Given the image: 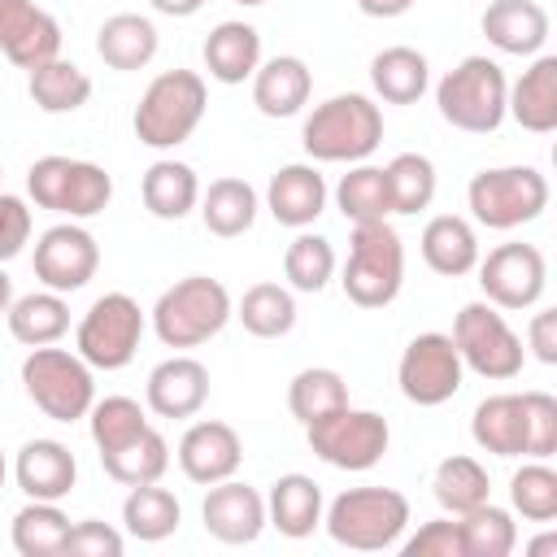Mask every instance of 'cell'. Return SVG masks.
I'll return each mask as SVG.
<instances>
[{"instance_id":"6da1fadb","label":"cell","mask_w":557,"mask_h":557,"mask_svg":"<svg viewBox=\"0 0 557 557\" xmlns=\"http://www.w3.org/2000/svg\"><path fill=\"white\" fill-rule=\"evenodd\" d=\"M300 144L313 161H366L383 144V113L370 96H331L305 117Z\"/></svg>"},{"instance_id":"7a4b0ae2","label":"cell","mask_w":557,"mask_h":557,"mask_svg":"<svg viewBox=\"0 0 557 557\" xmlns=\"http://www.w3.org/2000/svg\"><path fill=\"white\" fill-rule=\"evenodd\" d=\"M209 104L205 78L196 70H165L148 83V91L135 104V135L148 148H178L191 139Z\"/></svg>"},{"instance_id":"3957f363","label":"cell","mask_w":557,"mask_h":557,"mask_svg":"<svg viewBox=\"0 0 557 557\" xmlns=\"http://www.w3.org/2000/svg\"><path fill=\"white\" fill-rule=\"evenodd\" d=\"M231 318V292L209 274H187L152 305V331L165 348H196L213 339Z\"/></svg>"},{"instance_id":"277c9868","label":"cell","mask_w":557,"mask_h":557,"mask_svg":"<svg viewBox=\"0 0 557 557\" xmlns=\"http://www.w3.org/2000/svg\"><path fill=\"white\" fill-rule=\"evenodd\" d=\"M405 278V248L387 218L379 222H352L348 261H344V292L361 309H383L396 300Z\"/></svg>"},{"instance_id":"5b68a950","label":"cell","mask_w":557,"mask_h":557,"mask_svg":"<svg viewBox=\"0 0 557 557\" xmlns=\"http://www.w3.org/2000/svg\"><path fill=\"white\" fill-rule=\"evenodd\" d=\"M505 96H509V83L492 57H466L435 87L440 117L470 135H492L505 122Z\"/></svg>"},{"instance_id":"8992f818","label":"cell","mask_w":557,"mask_h":557,"mask_svg":"<svg viewBox=\"0 0 557 557\" xmlns=\"http://www.w3.org/2000/svg\"><path fill=\"white\" fill-rule=\"evenodd\" d=\"M322 522L335 544L357 553H379L392 548L409 527V500L396 487H348L331 500Z\"/></svg>"},{"instance_id":"52a82bcc","label":"cell","mask_w":557,"mask_h":557,"mask_svg":"<svg viewBox=\"0 0 557 557\" xmlns=\"http://www.w3.org/2000/svg\"><path fill=\"white\" fill-rule=\"evenodd\" d=\"M22 387L35 400V409L52 422H78L87 418L91 400H96V383H91V366L78 352L39 344L26 352L22 361Z\"/></svg>"},{"instance_id":"ba28073f","label":"cell","mask_w":557,"mask_h":557,"mask_svg":"<svg viewBox=\"0 0 557 557\" xmlns=\"http://www.w3.org/2000/svg\"><path fill=\"white\" fill-rule=\"evenodd\" d=\"M470 213L487 231H513L522 222H535L548 205V178L535 165H500L479 170L470 178Z\"/></svg>"},{"instance_id":"9c48e42d","label":"cell","mask_w":557,"mask_h":557,"mask_svg":"<svg viewBox=\"0 0 557 557\" xmlns=\"http://www.w3.org/2000/svg\"><path fill=\"white\" fill-rule=\"evenodd\" d=\"M26 191L39 209L70 213V218H96L113 196V178L96 161H74V157L52 152L30 165Z\"/></svg>"},{"instance_id":"30bf717a","label":"cell","mask_w":557,"mask_h":557,"mask_svg":"<svg viewBox=\"0 0 557 557\" xmlns=\"http://www.w3.org/2000/svg\"><path fill=\"white\" fill-rule=\"evenodd\" d=\"M305 435H309V448L335 470L379 466L387 453V440H392L387 418H379L374 409H352V405H339V409L313 418L305 426Z\"/></svg>"},{"instance_id":"8fae6325","label":"cell","mask_w":557,"mask_h":557,"mask_svg":"<svg viewBox=\"0 0 557 557\" xmlns=\"http://www.w3.org/2000/svg\"><path fill=\"white\" fill-rule=\"evenodd\" d=\"M139 335H144V309L126 292H104L83 313L74 344H78V357L87 366H96V370H122L139 352Z\"/></svg>"},{"instance_id":"7c38bea8","label":"cell","mask_w":557,"mask_h":557,"mask_svg":"<svg viewBox=\"0 0 557 557\" xmlns=\"http://www.w3.org/2000/svg\"><path fill=\"white\" fill-rule=\"evenodd\" d=\"M453 344L461 352V366H470L483 379H513L522 370V339L513 335V326L505 322V313L487 300L461 305L457 322H453Z\"/></svg>"},{"instance_id":"4fadbf2b","label":"cell","mask_w":557,"mask_h":557,"mask_svg":"<svg viewBox=\"0 0 557 557\" xmlns=\"http://www.w3.org/2000/svg\"><path fill=\"white\" fill-rule=\"evenodd\" d=\"M461 352L453 344V335L444 331H422L409 339V348L400 352V366H396V383L405 392V400L422 405V409H435L444 400H453L461 392Z\"/></svg>"},{"instance_id":"5bb4252c","label":"cell","mask_w":557,"mask_h":557,"mask_svg":"<svg viewBox=\"0 0 557 557\" xmlns=\"http://www.w3.org/2000/svg\"><path fill=\"white\" fill-rule=\"evenodd\" d=\"M544 252L535 244H500L479 261V287L496 309H531L544 296Z\"/></svg>"},{"instance_id":"9a60e30c","label":"cell","mask_w":557,"mask_h":557,"mask_svg":"<svg viewBox=\"0 0 557 557\" xmlns=\"http://www.w3.org/2000/svg\"><path fill=\"white\" fill-rule=\"evenodd\" d=\"M100 265V248H96V235L74 226V222H61V226H48L35 244V278L48 287V292H78L87 287V278L96 274Z\"/></svg>"},{"instance_id":"2e32d148","label":"cell","mask_w":557,"mask_h":557,"mask_svg":"<svg viewBox=\"0 0 557 557\" xmlns=\"http://www.w3.org/2000/svg\"><path fill=\"white\" fill-rule=\"evenodd\" d=\"M0 48L13 65L35 70L61 57V26L35 0H0Z\"/></svg>"},{"instance_id":"e0dca14e","label":"cell","mask_w":557,"mask_h":557,"mask_svg":"<svg viewBox=\"0 0 557 557\" xmlns=\"http://www.w3.org/2000/svg\"><path fill=\"white\" fill-rule=\"evenodd\" d=\"M244 461V444L235 435V426L218 422V418H205V422H191L178 440V466L191 483L209 487V483H222L239 470Z\"/></svg>"},{"instance_id":"ac0fdd59","label":"cell","mask_w":557,"mask_h":557,"mask_svg":"<svg viewBox=\"0 0 557 557\" xmlns=\"http://www.w3.org/2000/svg\"><path fill=\"white\" fill-rule=\"evenodd\" d=\"M200 518H205V531L213 540H222V544H252L261 535V527H265V500H261L257 487L222 479V483H209Z\"/></svg>"},{"instance_id":"d6986e66","label":"cell","mask_w":557,"mask_h":557,"mask_svg":"<svg viewBox=\"0 0 557 557\" xmlns=\"http://www.w3.org/2000/svg\"><path fill=\"white\" fill-rule=\"evenodd\" d=\"M144 396L157 418H196L209 400V370L196 357H165L152 366Z\"/></svg>"},{"instance_id":"ffe728a7","label":"cell","mask_w":557,"mask_h":557,"mask_svg":"<svg viewBox=\"0 0 557 557\" xmlns=\"http://www.w3.org/2000/svg\"><path fill=\"white\" fill-rule=\"evenodd\" d=\"M13 479L30 500H61L78 479V461L61 440H26L17 448Z\"/></svg>"},{"instance_id":"44dd1931","label":"cell","mask_w":557,"mask_h":557,"mask_svg":"<svg viewBox=\"0 0 557 557\" xmlns=\"http://www.w3.org/2000/svg\"><path fill=\"white\" fill-rule=\"evenodd\" d=\"M483 35L509 57H531L548 39V13L535 0H492L483 9Z\"/></svg>"},{"instance_id":"7402d4cb","label":"cell","mask_w":557,"mask_h":557,"mask_svg":"<svg viewBox=\"0 0 557 557\" xmlns=\"http://www.w3.org/2000/svg\"><path fill=\"white\" fill-rule=\"evenodd\" d=\"M313 91V74L300 57H270L265 65L252 70V104L265 117H292L305 109Z\"/></svg>"},{"instance_id":"603a6c76","label":"cell","mask_w":557,"mask_h":557,"mask_svg":"<svg viewBox=\"0 0 557 557\" xmlns=\"http://www.w3.org/2000/svg\"><path fill=\"white\" fill-rule=\"evenodd\" d=\"M265 205L274 213V222L283 226H309L322 209H326V178L313 170V165H283L270 187H265Z\"/></svg>"},{"instance_id":"cb8c5ba5","label":"cell","mask_w":557,"mask_h":557,"mask_svg":"<svg viewBox=\"0 0 557 557\" xmlns=\"http://www.w3.org/2000/svg\"><path fill=\"white\" fill-rule=\"evenodd\" d=\"M505 113H513V122L535 135L557 126V57H535V65L522 70L505 96Z\"/></svg>"},{"instance_id":"d4e9b609","label":"cell","mask_w":557,"mask_h":557,"mask_svg":"<svg viewBox=\"0 0 557 557\" xmlns=\"http://www.w3.org/2000/svg\"><path fill=\"white\" fill-rule=\"evenodd\" d=\"M470 435L483 453L492 457H527V413H522V396L518 392H500L479 400L474 418H470Z\"/></svg>"},{"instance_id":"484cf974","label":"cell","mask_w":557,"mask_h":557,"mask_svg":"<svg viewBox=\"0 0 557 557\" xmlns=\"http://www.w3.org/2000/svg\"><path fill=\"white\" fill-rule=\"evenodd\" d=\"M422 261L444 274V278H461L479 265V239L474 226L457 213H440L422 226Z\"/></svg>"},{"instance_id":"4316f807","label":"cell","mask_w":557,"mask_h":557,"mask_svg":"<svg viewBox=\"0 0 557 557\" xmlns=\"http://www.w3.org/2000/svg\"><path fill=\"white\" fill-rule=\"evenodd\" d=\"M261 65V35L248 22H218L205 39V70L218 83H244Z\"/></svg>"},{"instance_id":"83f0119b","label":"cell","mask_w":557,"mask_h":557,"mask_svg":"<svg viewBox=\"0 0 557 557\" xmlns=\"http://www.w3.org/2000/svg\"><path fill=\"white\" fill-rule=\"evenodd\" d=\"M265 518L278 527V535L287 540H305L313 535V527L322 522V487L309 474H283L270 487L265 500Z\"/></svg>"},{"instance_id":"f1b7e54d","label":"cell","mask_w":557,"mask_h":557,"mask_svg":"<svg viewBox=\"0 0 557 557\" xmlns=\"http://www.w3.org/2000/svg\"><path fill=\"white\" fill-rule=\"evenodd\" d=\"M96 52L113 70H144L157 57V26L139 13H113L96 30Z\"/></svg>"},{"instance_id":"f546056e","label":"cell","mask_w":557,"mask_h":557,"mask_svg":"<svg viewBox=\"0 0 557 557\" xmlns=\"http://www.w3.org/2000/svg\"><path fill=\"white\" fill-rule=\"evenodd\" d=\"M200 200V183H196V170L183 165V161H152L148 174H144V205L152 218L161 222H178L196 209Z\"/></svg>"},{"instance_id":"4dcf8cb0","label":"cell","mask_w":557,"mask_h":557,"mask_svg":"<svg viewBox=\"0 0 557 557\" xmlns=\"http://www.w3.org/2000/svg\"><path fill=\"white\" fill-rule=\"evenodd\" d=\"M100 461H104V474H109V479H117L122 487H139V483H157V479L165 474V466H170V444H165L161 431L144 426L135 440H126V444L100 453Z\"/></svg>"},{"instance_id":"1f68e13d","label":"cell","mask_w":557,"mask_h":557,"mask_svg":"<svg viewBox=\"0 0 557 557\" xmlns=\"http://www.w3.org/2000/svg\"><path fill=\"white\" fill-rule=\"evenodd\" d=\"M370 83L374 91L387 100V104H413L426 83H431V70H426V57L418 48H383L374 61H370Z\"/></svg>"},{"instance_id":"d6a6232c","label":"cell","mask_w":557,"mask_h":557,"mask_svg":"<svg viewBox=\"0 0 557 557\" xmlns=\"http://www.w3.org/2000/svg\"><path fill=\"white\" fill-rule=\"evenodd\" d=\"M9 331L17 344L39 348V344H57L70 331V305L61 300V292H30L17 296L9 305Z\"/></svg>"},{"instance_id":"836d02e7","label":"cell","mask_w":557,"mask_h":557,"mask_svg":"<svg viewBox=\"0 0 557 557\" xmlns=\"http://www.w3.org/2000/svg\"><path fill=\"white\" fill-rule=\"evenodd\" d=\"M26 91H30V100H35L44 113H74V109H83V104L91 100V78H87V70H78L74 61L52 57V61H44V65L30 70Z\"/></svg>"},{"instance_id":"e575fe53","label":"cell","mask_w":557,"mask_h":557,"mask_svg":"<svg viewBox=\"0 0 557 557\" xmlns=\"http://www.w3.org/2000/svg\"><path fill=\"white\" fill-rule=\"evenodd\" d=\"M178 518H183V509H178L174 492H165V487H157V483L131 487V496L122 500L126 535H135V540H144V544H157V540L174 535V531H178Z\"/></svg>"},{"instance_id":"d590c367","label":"cell","mask_w":557,"mask_h":557,"mask_svg":"<svg viewBox=\"0 0 557 557\" xmlns=\"http://www.w3.org/2000/svg\"><path fill=\"white\" fill-rule=\"evenodd\" d=\"M70 535V518L57 509V500H30L13 513V548L22 557H61Z\"/></svg>"},{"instance_id":"8d00e7d4","label":"cell","mask_w":557,"mask_h":557,"mask_svg":"<svg viewBox=\"0 0 557 557\" xmlns=\"http://www.w3.org/2000/svg\"><path fill=\"white\" fill-rule=\"evenodd\" d=\"M200 218L213 235L235 239L257 222V191L244 178H218V183H209V191L200 200Z\"/></svg>"},{"instance_id":"74e56055","label":"cell","mask_w":557,"mask_h":557,"mask_svg":"<svg viewBox=\"0 0 557 557\" xmlns=\"http://www.w3.org/2000/svg\"><path fill=\"white\" fill-rule=\"evenodd\" d=\"M431 487H435V500L457 518V513H470L474 505H483L487 496H492V479H487V470L474 461V457H444L440 466H435V479H431Z\"/></svg>"},{"instance_id":"f35d334b","label":"cell","mask_w":557,"mask_h":557,"mask_svg":"<svg viewBox=\"0 0 557 557\" xmlns=\"http://www.w3.org/2000/svg\"><path fill=\"white\" fill-rule=\"evenodd\" d=\"M239 322L257 339H278L296 326V300L278 283H252L239 300Z\"/></svg>"},{"instance_id":"ab89813d","label":"cell","mask_w":557,"mask_h":557,"mask_svg":"<svg viewBox=\"0 0 557 557\" xmlns=\"http://www.w3.org/2000/svg\"><path fill=\"white\" fill-rule=\"evenodd\" d=\"M457 527H461L466 557H509L518 544V527H513L509 509H500L492 500L474 505L470 513H457Z\"/></svg>"},{"instance_id":"60d3db41","label":"cell","mask_w":557,"mask_h":557,"mask_svg":"<svg viewBox=\"0 0 557 557\" xmlns=\"http://www.w3.org/2000/svg\"><path fill=\"white\" fill-rule=\"evenodd\" d=\"M335 205L348 222H379L392 213V196H387V174L379 165H357L339 178L335 187Z\"/></svg>"},{"instance_id":"b9f144b4","label":"cell","mask_w":557,"mask_h":557,"mask_svg":"<svg viewBox=\"0 0 557 557\" xmlns=\"http://www.w3.org/2000/svg\"><path fill=\"white\" fill-rule=\"evenodd\" d=\"M339 405H348V383H344L335 370H326V366L300 370V374L292 379V387H287V409H292V418H300L305 426H309L313 418L339 409Z\"/></svg>"},{"instance_id":"7bdbcfd3","label":"cell","mask_w":557,"mask_h":557,"mask_svg":"<svg viewBox=\"0 0 557 557\" xmlns=\"http://www.w3.org/2000/svg\"><path fill=\"white\" fill-rule=\"evenodd\" d=\"M387 174V196H392V213H422L435 200V165L422 152H400L392 157Z\"/></svg>"},{"instance_id":"ee69618b","label":"cell","mask_w":557,"mask_h":557,"mask_svg":"<svg viewBox=\"0 0 557 557\" xmlns=\"http://www.w3.org/2000/svg\"><path fill=\"white\" fill-rule=\"evenodd\" d=\"M283 274H287V283L296 292H322L331 283V274H335V248H331V239L309 235V231L296 235L287 244V252H283Z\"/></svg>"},{"instance_id":"f6af8a7d","label":"cell","mask_w":557,"mask_h":557,"mask_svg":"<svg viewBox=\"0 0 557 557\" xmlns=\"http://www.w3.org/2000/svg\"><path fill=\"white\" fill-rule=\"evenodd\" d=\"M87 422H91V440H96L100 453H109V448L135 440V435L148 426L139 400H131V396H104V400H91Z\"/></svg>"},{"instance_id":"bcb514c9","label":"cell","mask_w":557,"mask_h":557,"mask_svg":"<svg viewBox=\"0 0 557 557\" xmlns=\"http://www.w3.org/2000/svg\"><path fill=\"white\" fill-rule=\"evenodd\" d=\"M509 500L527 522H553L557 518V474L544 461H527L509 479Z\"/></svg>"},{"instance_id":"7dc6e473","label":"cell","mask_w":557,"mask_h":557,"mask_svg":"<svg viewBox=\"0 0 557 557\" xmlns=\"http://www.w3.org/2000/svg\"><path fill=\"white\" fill-rule=\"evenodd\" d=\"M527 413V457L544 461L557 453V400L548 392H522Z\"/></svg>"},{"instance_id":"c3c4849f","label":"cell","mask_w":557,"mask_h":557,"mask_svg":"<svg viewBox=\"0 0 557 557\" xmlns=\"http://www.w3.org/2000/svg\"><path fill=\"white\" fill-rule=\"evenodd\" d=\"M405 557H466V544H461V527L453 518H435V522H422L418 535H409L400 544Z\"/></svg>"},{"instance_id":"681fc988","label":"cell","mask_w":557,"mask_h":557,"mask_svg":"<svg viewBox=\"0 0 557 557\" xmlns=\"http://www.w3.org/2000/svg\"><path fill=\"white\" fill-rule=\"evenodd\" d=\"M122 544H126L122 531H113V527L100 522V518L74 522L70 535H65V553H74V557H117Z\"/></svg>"},{"instance_id":"f907efd6","label":"cell","mask_w":557,"mask_h":557,"mask_svg":"<svg viewBox=\"0 0 557 557\" xmlns=\"http://www.w3.org/2000/svg\"><path fill=\"white\" fill-rule=\"evenodd\" d=\"M30 239V209L22 196L0 191V261H13Z\"/></svg>"},{"instance_id":"816d5d0a","label":"cell","mask_w":557,"mask_h":557,"mask_svg":"<svg viewBox=\"0 0 557 557\" xmlns=\"http://www.w3.org/2000/svg\"><path fill=\"white\" fill-rule=\"evenodd\" d=\"M527 344L544 366H557V309H540L527 326Z\"/></svg>"},{"instance_id":"f5cc1de1","label":"cell","mask_w":557,"mask_h":557,"mask_svg":"<svg viewBox=\"0 0 557 557\" xmlns=\"http://www.w3.org/2000/svg\"><path fill=\"white\" fill-rule=\"evenodd\" d=\"M409 4L413 0H357V9L366 17H400V13H409Z\"/></svg>"},{"instance_id":"db71d44e","label":"cell","mask_w":557,"mask_h":557,"mask_svg":"<svg viewBox=\"0 0 557 557\" xmlns=\"http://www.w3.org/2000/svg\"><path fill=\"white\" fill-rule=\"evenodd\" d=\"M200 4L205 0H152V9L165 17H191V13H200Z\"/></svg>"},{"instance_id":"11a10c76","label":"cell","mask_w":557,"mask_h":557,"mask_svg":"<svg viewBox=\"0 0 557 557\" xmlns=\"http://www.w3.org/2000/svg\"><path fill=\"white\" fill-rule=\"evenodd\" d=\"M9 305H13V283H9V274L0 270V313H9Z\"/></svg>"},{"instance_id":"9f6ffc18","label":"cell","mask_w":557,"mask_h":557,"mask_svg":"<svg viewBox=\"0 0 557 557\" xmlns=\"http://www.w3.org/2000/svg\"><path fill=\"white\" fill-rule=\"evenodd\" d=\"M548 548H557V535H540V540H531V553H548Z\"/></svg>"},{"instance_id":"6f0895ef","label":"cell","mask_w":557,"mask_h":557,"mask_svg":"<svg viewBox=\"0 0 557 557\" xmlns=\"http://www.w3.org/2000/svg\"><path fill=\"white\" fill-rule=\"evenodd\" d=\"M4 474H9V466H4V453H0V487H4Z\"/></svg>"},{"instance_id":"680465c9","label":"cell","mask_w":557,"mask_h":557,"mask_svg":"<svg viewBox=\"0 0 557 557\" xmlns=\"http://www.w3.org/2000/svg\"><path fill=\"white\" fill-rule=\"evenodd\" d=\"M235 4H265V0H235Z\"/></svg>"},{"instance_id":"91938a15","label":"cell","mask_w":557,"mask_h":557,"mask_svg":"<svg viewBox=\"0 0 557 557\" xmlns=\"http://www.w3.org/2000/svg\"><path fill=\"white\" fill-rule=\"evenodd\" d=\"M0 174H4V170H0Z\"/></svg>"}]
</instances>
